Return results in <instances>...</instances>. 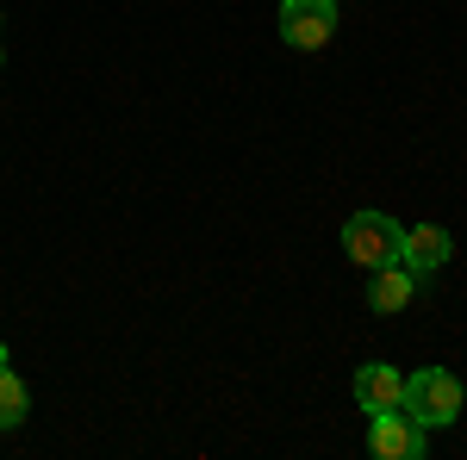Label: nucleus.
Returning a JSON list of instances; mask_svg holds the SVG:
<instances>
[{"label":"nucleus","instance_id":"0eeeda50","mask_svg":"<svg viewBox=\"0 0 467 460\" xmlns=\"http://www.w3.org/2000/svg\"><path fill=\"white\" fill-rule=\"evenodd\" d=\"M399 398H405V373L387 367V361H368L356 367V404L368 417H380V411H399Z\"/></svg>","mask_w":467,"mask_h":460},{"label":"nucleus","instance_id":"6e6552de","mask_svg":"<svg viewBox=\"0 0 467 460\" xmlns=\"http://www.w3.org/2000/svg\"><path fill=\"white\" fill-rule=\"evenodd\" d=\"M26 411H32V392H26V380L0 361V429H19V424H26Z\"/></svg>","mask_w":467,"mask_h":460},{"label":"nucleus","instance_id":"f03ea898","mask_svg":"<svg viewBox=\"0 0 467 460\" xmlns=\"http://www.w3.org/2000/svg\"><path fill=\"white\" fill-rule=\"evenodd\" d=\"M399 243H405V230L387 212H356L343 224V249H349L356 268H387V261H399Z\"/></svg>","mask_w":467,"mask_h":460},{"label":"nucleus","instance_id":"7ed1b4c3","mask_svg":"<svg viewBox=\"0 0 467 460\" xmlns=\"http://www.w3.org/2000/svg\"><path fill=\"white\" fill-rule=\"evenodd\" d=\"M337 37V0H281V44L287 50H324Z\"/></svg>","mask_w":467,"mask_h":460},{"label":"nucleus","instance_id":"423d86ee","mask_svg":"<svg viewBox=\"0 0 467 460\" xmlns=\"http://www.w3.org/2000/svg\"><path fill=\"white\" fill-rule=\"evenodd\" d=\"M374 281H368V305L374 312H387V318H399L411 299H418V286H424V274H411L405 261H387V268H368Z\"/></svg>","mask_w":467,"mask_h":460},{"label":"nucleus","instance_id":"f257e3e1","mask_svg":"<svg viewBox=\"0 0 467 460\" xmlns=\"http://www.w3.org/2000/svg\"><path fill=\"white\" fill-rule=\"evenodd\" d=\"M424 429H442L462 417V380L442 373V367H424V373H405V398H399Z\"/></svg>","mask_w":467,"mask_h":460},{"label":"nucleus","instance_id":"39448f33","mask_svg":"<svg viewBox=\"0 0 467 460\" xmlns=\"http://www.w3.org/2000/svg\"><path fill=\"white\" fill-rule=\"evenodd\" d=\"M449 255H455V243H449L442 224H411L405 243H399V261H405L411 274H424V281H431L436 268H449Z\"/></svg>","mask_w":467,"mask_h":460},{"label":"nucleus","instance_id":"20e7f679","mask_svg":"<svg viewBox=\"0 0 467 460\" xmlns=\"http://www.w3.org/2000/svg\"><path fill=\"white\" fill-rule=\"evenodd\" d=\"M368 455L380 460H418L424 455V424L399 404V411H380L374 424H368Z\"/></svg>","mask_w":467,"mask_h":460}]
</instances>
